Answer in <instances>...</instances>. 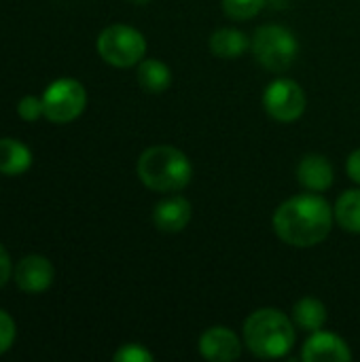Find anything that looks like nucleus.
<instances>
[{"instance_id":"1","label":"nucleus","mask_w":360,"mask_h":362,"mask_svg":"<svg viewBox=\"0 0 360 362\" xmlns=\"http://www.w3.org/2000/svg\"><path fill=\"white\" fill-rule=\"evenodd\" d=\"M335 223L333 208L318 193H299L274 212L276 235L295 248H312L327 240Z\"/></svg>"},{"instance_id":"2","label":"nucleus","mask_w":360,"mask_h":362,"mask_svg":"<svg viewBox=\"0 0 360 362\" xmlns=\"http://www.w3.org/2000/svg\"><path fill=\"white\" fill-rule=\"evenodd\" d=\"M244 346L263 361L282 358L295 346V322L276 308H261L244 322Z\"/></svg>"},{"instance_id":"3","label":"nucleus","mask_w":360,"mask_h":362,"mask_svg":"<svg viewBox=\"0 0 360 362\" xmlns=\"http://www.w3.org/2000/svg\"><path fill=\"white\" fill-rule=\"evenodd\" d=\"M142 185L155 193H178L193 178V165L189 157L170 144H157L146 148L136 165Z\"/></svg>"},{"instance_id":"4","label":"nucleus","mask_w":360,"mask_h":362,"mask_svg":"<svg viewBox=\"0 0 360 362\" xmlns=\"http://www.w3.org/2000/svg\"><path fill=\"white\" fill-rule=\"evenodd\" d=\"M250 49L263 68L272 72H284L299 55V40L289 28L280 23H267L255 32Z\"/></svg>"},{"instance_id":"5","label":"nucleus","mask_w":360,"mask_h":362,"mask_svg":"<svg viewBox=\"0 0 360 362\" xmlns=\"http://www.w3.org/2000/svg\"><path fill=\"white\" fill-rule=\"evenodd\" d=\"M98 53L115 68H129L144 59L146 38L140 30L127 23H112L100 32Z\"/></svg>"},{"instance_id":"6","label":"nucleus","mask_w":360,"mask_h":362,"mask_svg":"<svg viewBox=\"0 0 360 362\" xmlns=\"http://www.w3.org/2000/svg\"><path fill=\"white\" fill-rule=\"evenodd\" d=\"M42 110L51 123H70L83 115L87 106V91L74 78H57L42 93Z\"/></svg>"},{"instance_id":"7","label":"nucleus","mask_w":360,"mask_h":362,"mask_svg":"<svg viewBox=\"0 0 360 362\" xmlns=\"http://www.w3.org/2000/svg\"><path fill=\"white\" fill-rule=\"evenodd\" d=\"M265 112L278 123H293L301 119L308 108V98L303 87L293 78H276L265 87L263 93Z\"/></svg>"},{"instance_id":"8","label":"nucleus","mask_w":360,"mask_h":362,"mask_svg":"<svg viewBox=\"0 0 360 362\" xmlns=\"http://www.w3.org/2000/svg\"><path fill=\"white\" fill-rule=\"evenodd\" d=\"M199 356L210 362H233L242 354V341L229 327H210L197 344Z\"/></svg>"},{"instance_id":"9","label":"nucleus","mask_w":360,"mask_h":362,"mask_svg":"<svg viewBox=\"0 0 360 362\" xmlns=\"http://www.w3.org/2000/svg\"><path fill=\"white\" fill-rule=\"evenodd\" d=\"M301 361L306 362H350L352 361V350L335 333L329 331H314L303 348H301Z\"/></svg>"},{"instance_id":"10","label":"nucleus","mask_w":360,"mask_h":362,"mask_svg":"<svg viewBox=\"0 0 360 362\" xmlns=\"http://www.w3.org/2000/svg\"><path fill=\"white\" fill-rule=\"evenodd\" d=\"M53 278H55L53 265L40 255L23 257L15 267V282L23 293H32V295L45 293L53 284Z\"/></svg>"},{"instance_id":"11","label":"nucleus","mask_w":360,"mask_h":362,"mask_svg":"<svg viewBox=\"0 0 360 362\" xmlns=\"http://www.w3.org/2000/svg\"><path fill=\"white\" fill-rule=\"evenodd\" d=\"M191 221V202L182 195H168L153 208V223L163 233H178Z\"/></svg>"},{"instance_id":"12","label":"nucleus","mask_w":360,"mask_h":362,"mask_svg":"<svg viewBox=\"0 0 360 362\" xmlns=\"http://www.w3.org/2000/svg\"><path fill=\"white\" fill-rule=\"evenodd\" d=\"M297 180L306 191L312 193H325L327 189H331L333 180H335V172L331 161L325 155L312 153L306 155L299 165H297Z\"/></svg>"},{"instance_id":"13","label":"nucleus","mask_w":360,"mask_h":362,"mask_svg":"<svg viewBox=\"0 0 360 362\" xmlns=\"http://www.w3.org/2000/svg\"><path fill=\"white\" fill-rule=\"evenodd\" d=\"M208 47H210L214 57L238 59L240 55H244L252 47V40L244 32H240L238 28H219L210 36Z\"/></svg>"},{"instance_id":"14","label":"nucleus","mask_w":360,"mask_h":362,"mask_svg":"<svg viewBox=\"0 0 360 362\" xmlns=\"http://www.w3.org/2000/svg\"><path fill=\"white\" fill-rule=\"evenodd\" d=\"M32 165V153L25 144L13 138H0V174L19 176Z\"/></svg>"},{"instance_id":"15","label":"nucleus","mask_w":360,"mask_h":362,"mask_svg":"<svg viewBox=\"0 0 360 362\" xmlns=\"http://www.w3.org/2000/svg\"><path fill=\"white\" fill-rule=\"evenodd\" d=\"M136 78L146 93H163L172 85V70L166 62L149 57L138 64Z\"/></svg>"},{"instance_id":"16","label":"nucleus","mask_w":360,"mask_h":362,"mask_svg":"<svg viewBox=\"0 0 360 362\" xmlns=\"http://www.w3.org/2000/svg\"><path fill=\"white\" fill-rule=\"evenodd\" d=\"M293 322L308 331V333H314V331H320L327 322V308L320 299L316 297H303L299 299L295 305H293Z\"/></svg>"},{"instance_id":"17","label":"nucleus","mask_w":360,"mask_h":362,"mask_svg":"<svg viewBox=\"0 0 360 362\" xmlns=\"http://www.w3.org/2000/svg\"><path fill=\"white\" fill-rule=\"evenodd\" d=\"M333 214H335V223L344 231L360 235V189H350L342 193V197L335 202Z\"/></svg>"},{"instance_id":"18","label":"nucleus","mask_w":360,"mask_h":362,"mask_svg":"<svg viewBox=\"0 0 360 362\" xmlns=\"http://www.w3.org/2000/svg\"><path fill=\"white\" fill-rule=\"evenodd\" d=\"M221 6H223V13L229 19L246 21V19L257 17L263 11L265 0H221Z\"/></svg>"},{"instance_id":"19","label":"nucleus","mask_w":360,"mask_h":362,"mask_svg":"<svg viewBox=\"0 0 360 362\" xmlns=\"http://www.w3.org/2000/svg\"><path fill=\"white\" fill-rule=\"evenodd\" d=\"M153 358L155 356L140 344H125L112 356L115 362H153Z\"/></svg>"},{"instance_id":"20","label":"nucleus","mask_w":360,"mask_h":362,"mask_svg":"<svg viewBox=\"0 0 360 362\" xmlns=\"http://www.w3.org/2000/svg\"><path fill=\"white\" fill-rule=\"evenodd\" d=\"M17 112H19V117H21L23 121H36V119H40V117L45 115V110H42V100H38V98H34V95H25V98L19 100Z\"/></svg>"},{"instance_id":"21","label":"nucleus","mask_w":360,"mask_h":362,"mask_svg":"<svg viewBox=\"0 0 360 362\" xmlns=\"http://www.w3.org/2000/svg\"><path fill=\"white\" fill-rule=\"evenodd\" d=\"M13 341H15V322L4 310H0V354H4L13 346Z\"/></svg>"},{"instance_id":"22","label":"nucleus","mask_w":360,"mask_h":362,"mask_svg":"<svg viewBox=\"0 0 360 362\" xmlns=\"http://www.w3.org/2000/svg\"><path fill=\"white\" fill-rule=\"evenodd\" d=\"M346 170H348V176L360 185V148L350 153V157L346 161Z\"/></svg>"},{"instance_id":"23","label":"nucleus","mask_w":360,"mask_h":362,"mask_svg":"<svg viewBox=\"0 0 360 362\" xmlns=\"http://www.w3.org/2000/svg\"><path fill=\"white\" fill-rule=\"evenodd\" d=\"M8 278H11V257L0 244V288L8 282Z\"/></svg>"},{"instance_id":"24","label":"nucleus","mask_w":360,"mask_h":362,"mask_svg":"<svg viewBox=\"0 0 360 362\" xmlns=\"http://www.w3.org/2000/svg\"><path fill=\"white\" fill-rule=\"evenodd\" d=\"M127 2H132V4H136V6H144V4H149L151 0H127Z\"/></svg>"}]
</instances>
